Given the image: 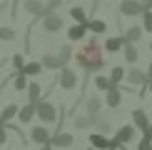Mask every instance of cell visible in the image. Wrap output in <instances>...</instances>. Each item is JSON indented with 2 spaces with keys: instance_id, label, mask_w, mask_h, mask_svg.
<instances>
[{
  "instance_id": "obj_1",
  "label": "cell",
  "mask_w": 152,
  "mask_h": 150,
  "mask_svg": "<svg viewBox=\"0 0 152 150\" xmlns=\"http://www.w3.org/2000/svg\"><path fill=\"white\" fill-rule=\"evenodd\" d=\"M75 62H77L85 73H95V75H97L105 68V58H102V45H100V40L87 38V40L75 50Z\"/></svg>"
},
{
  "instance_id": "obj_2",
  "label": "cell",
  "mask_w": 152,
  "mask_h": 150,
  "mask_svg": "<svg viewBox=\"0 0 152 150\" xmlns=\"http://www.w3.org/2000/svg\"><path fill=\"white\" fill-rule=\"evenodd\" d=\"M135 135H137V128H135V125H122V128L115 133V138H112V145H115V148L130 145V143L135 140Z\"/></svg>"
},
{
  "instance_id": "obj_3",
  "label": "cell",
  "mask_w": 152,
  "mask_h": 150,
  "mask_svg": "<svg viewBox=\"0 0 152 150\" xmlns=\"http://www.w3.org/2000/svg\"><path fill=\"white\" fill-rule=\"evenodd\" d=\"M120 12L125 18H142L145 5H142V0H122L120 3Z\"/></svg>"
},
{
  "instance_id": "obj_4",
  "label": "cell",
  "mask_w": 152,
  "mask_h": 150,
  "mask_svg": "<svg viewBox=\"0 0 152 150\" xmlns=\"http://www.w3.org/2000/svg\"><path fill=\"white\" fill-rule=\"evenodd\" d=\"M132 125H135L142 135H152V125H150L147 112H145L142 108H135V110H132Z\"/></svg>"
},
{
  "instance_id": "obj_5",
  "label": "cell",
  "mask_w": 152,
  "mask_h": 150,
  "mask_svg": "<svg viewBox=\"0 0 152 150\" xmlns=\"http://www.w3.org/2000/svg\"><path fill=\"white\" fill-rule=\"evenodd\" d=\"M37 118H40L42 123L58 120V108H55L53 103H48V100H40V103H37Z\"/></svg>"
},
{
  "instance_id": "obj_6",
  "label": "cell",
  "mask_w": 152,
  "mask_h": 150,
  "mask_svg": "<svg viewBox=\"0 0 152 150\" xmlns=\"http://www.w3.org/2000/svg\"><path fill=\"white\" fill-rule=\"evenodd\" d=\"M62 25H65V20L60 18V12H48V15L42 18V30H45V33H60Z\"/></svg>"
},
{
  "instance_id": "obj_7",
  "label": "cell",
  "mask_w": 152,
  "mask_h": 150,
  "mask_svg": "<svg viewBox=\"0 0 152 150\" xmlns=\"http://www.w3.org/2000/svg\"><path fill=\"white\" fill-rule=\"evenodd\" d=\"M30 140L35 143V145H50L53 143V135H50V130L48 128H42V125H37V128H33L30 130Z\"/></svg>"
},
{
  "instance_id": "obj_8",
  "label": "cell",
  "mask_w": 152,
  "mask_h": 150,
  "mask_svg": "<svg viewBox=\"0 0 152 150\" xmlns=\"http://www.w3.org/2000/svg\"><path fill=\"white\" fill-rule=\"evenodd\" d=\"M58 85L62 88V90H72V88L77 85V75H75V70H70V68H62L60 75H58Z\"/></svg>"
},
{
  "instance_id": "obj_9",
  "label": "cell",
  "mask_w": 152,
  "mask_h": 150,
  "mask_svg": "<svg viewBox=\"0 0 152 150\" xmlns=\"http://www.w3.org/2000/svg\"><path fill=\"white\" fill-rule=\"evenodd\" d=\"M125 80H127V83L130 85H140V88H145V85H147V73H145V70H140V68H130V70H127V78H125Z\"/></svg>"
},
{
  "instance_id": "obj_10",
  "label": "cell",
  "mask_w": 152,
  "mask_h": 150,
  "mask_svg": "<svg viewBox=\"0 0 152 150\" xmlns=\"http://www.w3.org/2000/svg\"><path fill=\"white\" fill-rule=\"evenodd\" d=\"M90 145L95 150H112V148H115V145H112V138H107L102 133H92L90 135Z\"/></svg>"
},
{
  "instance_id": "obj_11",
  "label": "cell",
  "mask_w": 152,
  "mask_h": 150,
  "mask_svg": "<svg viewBox=\"0 0 152 150\" xmlns=\"http://www.w3.org/2000/svg\"><path fill=\"white\" fill-rule=\"evenodd\" d=\"M23 8L28 10L30 15H35V18H45V15H48V8H45V3H42V0H25Z\"/></svg>"
},
{
  "instance_id": "obj_12",
  "label": "cell",
  "mask_w": 152,
  "mask_h": 150,
  "mask_svg": "<svg viewBox=\"0 0 152 150\" xmlns=\"http://www.w3.org/2000/svg\"><path fill=\"white\" fill-rule=\"evenodd\" d=\"M85 110H87V115H95V118H97L100 110H102V98H100V95H87Z\"/></svg>"
},
{
  "instance_id": "obj_13",
  "label": "cell",
  "mask_w": 152,
  "mask_h": 150,
  "mask_svg": "<svg viewBox=\"0 0 152 150\" xmlns=\"http://www.w3.org/2000/svg\"><path fill=\"white\" fill-rule=\"evenodd\" d=\"M33 118H37V105L25 103L23 108H20V112H18V120H20V123H30Z\"/></svg>"
},
{
  "instance_id": "obj_14",
  "label": "cell",
  "mask_w": 152,
  "mask_h": 150,
  "mask_svg": "<svg viewBox=\"0 0 152 150\" xmlns=\"http://www.w3.org/2000/svg\"><path fill=\"white\" fill-rule=\"evenodd\" d=\"M75 143V138L70 133H55L53 135V148H60V150H65V148H70Z\"/></svg>"
},
{
  "instance_id": "obj_15",
  "label": "cell",
  "mask_w": 152,
  "mask_h": 150,
  "mask_svg": "<svg viewBox=\"0 0 152 150\" xmlns=\"http://www.w3.org/2000/svg\"><path fill=\"white\" fill-rule=\"evenodd\" d=\"M125 45H127L125 35H117V38H107V40H105V50H107V53H117V50H125Z\"/></svg>"
},
{
  "instance_id": "obj_16",
  "label": "cell",
  "mask_w": 152,
  "mask_h": 150,
  "mask_svg": "<svg viewBox=\"0 0 152 150\" xmlns=\"http://www.w3.org/2000/svg\"><path fill=\"white\" fill-rule=\"evenodd\" d=\"M70 18H72L77 25H87V23H90V18H87L85 8H80V5H72V8H70Z\"/></svg>"
},
{
  "instance_id": "obj_17",
  "label": "cell",
  "mask_w": 152,
  "mask_h": 150,
  "mask_svg": "<svg viewBox=\"0 0 152 150\" xmlns=\"http://www.w3.org/2000/svg\"><path fill=\"white\" fill-rule=\"evenodd\" d=\"M105 103L110 105V108H120V103H122V90H120V88H112V90H107Z\"/></svg>"
},
{
  "instance_id": "obj_18",
  "label": "cell",
  "mask_w": 152,
  "mask_h": 150,
  "mask_svg": "<svg viewBox=\"0 0 152 150\" xmlns=\"http://www.w3.org/2000/svg\"><path fill=\"white\" fill-rule=\"evenodd\" d=\"M142 33H145V28H142V25H132V28H127L122 35H125V40H127V43H132V45H135V43L142 38Z\"/></svg>"
},
{
  "instance_id": "obj_19",
  "label": "cell",
  "mask_w": 152,
  "mask_h": 150,
  "mask_svg": "<svg viewBox=\"0 0 152 150\" xmlns=\"http://www.w3.org/2000/svg\"><path fill=\"white\" fill-rule=\"evenodd\" d=\"M58 58H60V62H62V68H67V62H70V60H75V53H72V45H70V43L60 45Z\"/></svg>"
},
{
  "instance_id": "obj_20",
  "label": "cell",
  "mask_w": 152,
  "mask_h": 150,
  "mask_svg": "<svg viewBox=\"0 0 152 150\" xmlns=\"http://www.w3.org/2000/svg\"><path fill=\"white\" fill-rule=\"evenodd\" d=\"M40 62H42V68H48V70H62V62H60L58 55H42Z\"/></svg>"
},
{
  "instance_id": "obj_21",
  "label": "cell",
  "mask_w": 152,
  "mask_h": 150,
  "mask_svg": "<svg viewBox=\"0 0 152 150\" xmlns=\"http://www.w3.org/2000/svg\"><path fill=\"white\" fill-rule=\"evenodd\" d=\"M12 88H15L18 93L28 90V88H30V83H28V75H25V73H12Z\"/></svg>"
},
{
  "instance_id": "obj_22",
  "label": "cell",
  "mask_w": 152,
  "mask_h": 150,
  "mask_svg": "<svg viewBox=\"0 0 152 150\" xmlns=\"http://www.w3.org/2000/svg\"><path fill=\"white\" fill-rule=\"evenodd\" d=\"M87 33H90L87 25H77V23H75L72 28L67 30V38H70V40H82V38H87Z\"/></svg>"
},
{
  "instance_id": "obj_23",
  "label": "cell",
  "mask_w": 152,
  "mask_h": 150,
  "mask_svg": "<svg viewBox=\"0 0 152 150\" xmlns=\"http://www.w3.org/2000/svg\"><path fill=\"white\" fill-rule=\"evenodd\" d=\"M18 112H20V108H18V105H5L3 112H0V120H3V125H10L12 118H18Z\"/></svg>"
},
{
  "instance_id": "obj_24",
  "label": "cell",
  "mask_w": 152,
  "mask_h": 150,
  "mask_svg": "<svg viewBox=\"0 0 152 150\" xmlns=\"http://www.w3.org/2000/svg\"><path fill=\"white\" fill-rule=\"evenodd\" d=\"M95 130H97V133H102V135L112 133V123H110V118L97 115V118H95Z\"/></svg>"
},
{
  "instance_id": "obj_25",
  "label": "cell",
  "mask_w": 152,
  "mask_h": 150,
  "mask_svg": "<svg viewBox=\"0 0 152 150\" xmlns=\"http://www.w3.org/2000/svg\"><path fill=\"white\" fill-rule=\"evenodd\" d=\"M125 60L130 62V65H135L137 60H140V50H137V45H132V43H127V45H125Z\"/></svg>"
},
{
  "instance_id": "obj_26",
  "label": "cell",
  "mask_w": 152,
  "mask_h": 150,
  "mask_svg": "<svg viewBox=\"0 0 152 150\" xmlns=\"http://www.w3.org/2000/svg\"><path fill=\"white\" fill-rule=\"evenodd\" d=\"M20 73H25V75H28V78H35V75H40V73H42V62H40V60L25 62V68H23Z\"/></svg>"
},
{
  "instance_id": "obj_27",
  "label": "cell",
  "mask_w": 152,
  "mask_h": 150,
  "mask_svg": "<svg viewBox=\"0 0 152 150\" xmlns=\"http://www.w3.org/2000/svg\"><path fill=\"white\" fill-rule=\"evenodd\" d=\"M127 78V70H125V68H112V73H110V83H112V88H120V83H122V80Z\"/></svg>"
},
{
  "instance_id": "obj_28",
  "label": "cell",
  "mask_w": 152,
  "mask_h": 150,
  "mask_svg": "<svg viewBox=\"0 0 152 150\" xmlns=\"http://www.w3.org/2000/svg\"><path fill=\"white\" fill-rule=\"evenodd\" d=\"M92 83H95V88L97 90H102V93H107V90H112V83H110V78H105L102 73H97L92 78Z\"/></svg>"
},
{
  "instance_id": "obj_29",
  "label": "cell",
  "mask_w": 152,
  "mask_h": 150,
  "mask_svg": "<svg viewBox=\"0 0 152 150\" xmlns=\"http://www.w3.org/2000/svg\"><path fill=\"white\" fill-rule=\"evenodd\" d=\"M87 30H90V33H95V35H102L105 30H107V23H105V20H97V18H90Z\"/></svg>"
},
{
  "instance_id": "obj_30",
  "label": "cell",
  "mask_w": 152,
  "mask_h": 150,
  "mask_svg": "<svg viewBox=\"0 0 152 150\" xmlns=\"http://www.w3.org/2000/svg\"><path fill=\"white\" fill-rule=\"evenodd\" d=\"M75 128H77V130L95 128V115H82V118H75Z\"/></svg>"
},
{
  "instance_id": "obj_31",
  "label": "cell",
  "mask_w": 152,
  "mask_h": 150,
  "mask_svg": "<svg viewBox=\"0 0 152 150\" xmlns=\"http://www.w3.org/2000/svg\"><path fill=\"white\" fill-rule=\"evenodd\" d=\"M28 103H33V105L40 103V83H30V88H28Z\"/></svg>"
},
{
  "instance_id": "obj_32",
  "label": "cell",
  "mask_w": 152,
  "mask_h": 150,
  "mask_svg": "<svg viewBox=\"0 0 152 150\" xmlns=\"http://www.w3.org/2000/svg\"><path fill=\"white\" fill-rule=\"evenodd\" d=\"M142 28H145V33H152V10L142 12Z\"/></svg>"
},
{
  "instance_id": "obj_33",
  "label": "cell",
  "mask_w": 152,
  "mask_h": 150,
  "mask_svg": "<svg viewBox=\"0 0 152 150\" xmlns=\"http://www.w3.org/2000/svg\"><path fill=\"white\" fill-rule=\"evenodd\" d=\"M137 150H152V135H142L137 143Z\"/></svg>"
},
{
  "instance_id": "obj_34",
  "label": "cell",
  "mask_w": 152,
  "mask_h": 150,
  "mask_svg": "<svg viewBox=\"0 0 152 150\" xmlns=\"http://www.w3.org/2000/svg\"><path fill=\"white\" fill-rule=\"evenodd\" d=\"M15 30L12 28H0V40H15Z\"/></svg>"
},
{
  "instance_id": "obj_35",
  "label": "cell",
  "mask_w": 152,
  "mask_h": 150,
  "mask_svg": "<svg viewBox=\"0 0 152 150\" xmlns=\"http://www.w3.org/2000/svg\"><path fill=\"white\" fill-rule=\"evenodd\" d=\"M12 65H15V70H18V73H20L23 68H25V58H23L20 53H15V55H12Z\"/></svg>"
},
{
  "instance_id": "obj_36",
  "label": "cell",
  "mask_w": 152,
  "mask_h": 150,
  "mask_svg": "<svg viewBox=\"0 0 152 150\" xmlns=\"http://www.w3.org/2000/svg\"><path fill=\"white\" fill-rule=\"evenodd\" d=\"M45 8H48V12H58V10L62 8V0H48Z\"/></svg>"
},
{
  "instance_id": "obj_37",
  "label": "cell",
  "mask_w": 152,
  "mask_h": 150,
  "mask_svg": "<svg viewBox=\"0 0 152 150\" xmlns=\"http://www.w3.org/2000/svg\"><path fill=\"white\" fill-rule=\"evenodd\" d=\"M5 143H8V125L0 123V145H5Z\"/></svg>"
},
{
  "instance_id": "obj_38",
  "label": "cell",
  "mask_w": 152,
  "mask_h": 150,
  "mask_svg": "<svg viewBox=\"0 0 152 150\" xmlns=\"http://www.w3.org/2000/svg\"><path fill=\"white\" fill-rule=\"evenodd\" d=\"M142 5H145V10H152V0H142Z\"/></svg>"
},
{
  "instance_id": "obj_39",
  "label": "cell",
  "mask_w": 152,
  "mask_h": 150,
  "mask_svg": "<svg viewBox=\"0 0 152 150\" xmlns=\"http://www.w3.org/2000/svg\"><path fill=\"white\" fill-rule=\"evenodd\" d=\"M147 78L152 80V62H150V68H147Z\"/></svg>"
},
{
  "instance_id": "obj_40",
  "label": "cell",
  "mask_w": 152,
  "mask_h": 150,
  "mask_svg": "<svg viewBox=\"0 0 152 150\" xmlns=\"http://www.w3.org/2000/svg\"><path fill=\"white\" fill-rule=\"evenodd\" d=\"M40 150H53V143H50V145H42Z\"/></svg>"
},
{
  "instance_id": "obj_41",
  "label": "cell",
  "mask_w": 152,
  "mask_h": 150,
  "mask_svg": "<svg viewBox=\"0 0 152 150\" xmlns=\"http://www.w3.org/2000/svg\"><path fill=\"white\" fill-rule=\"evenodd\" d=\"M145 88H147V90L152 93V80H147V85H145Z\"/></svg>"
},
{
  "instance_id": "obj_42",
  "label": "cell",
  "mask_w": 152,
  "mask_h": 150,
  "mask_svg": "<svg viewBox=\"0 0 152 150\" xmlns=\"http://www.w3.org/2000/svg\"><path fill=\"white\" fill-rule=\"evenodd\" d=\"M150 50H152V40H150Z\"/></svg>"
},
{
  "instance_id": "obj_43",
  "label": "cell",
  "mask_w": 152,
  "mask_h": 150,
  "mask_svg": "<svg viewBox=\"0 0 152 150\" xmlns=\"http://www.w3.org/2000/svg\"><path fill=\"white\" fill-rule=\"evenodd\" d=\"M87 150H95V148H92V145H90V148H87Z\"/></svg>"
},
{
  "instance_id": "obj_44",
  "label": "cell",
  "mask_w": 152,
  "mask_h": 150,
  "mask_svg": "<svg viewBox=\"0 0 152 150\" xmlns=\"http://www.w3.org/2000/svg\"><path fill=\"white\" fill-rule=\"evenodd\" d=\"M112 150H117V148H112Z\"/></svg>"
},
{
  "instance_id": "obj_45",
  "label": "cell",
  "mask_w": 152,
  "mask_h": 150,
  "mask_svg": "<svg viewBox=\"0 0 152 150\" xmlns=\"http://www.w3.org/2000/svg\"><path fill=\"white\" fill-rule=\"evenodd\" d=\"M0 123H3V120H0Z\"/></svg>"
}]
</instances>
